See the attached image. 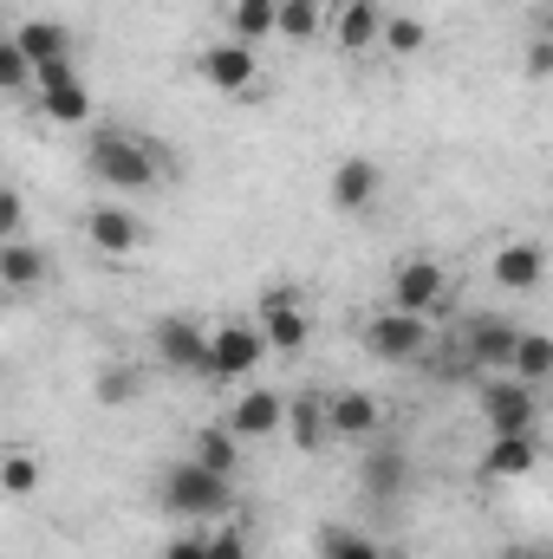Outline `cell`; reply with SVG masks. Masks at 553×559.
Segmentation results:
<instances>
[{
	"label": "cell",
	"mask_w": 553,
	"mask_h": 559,
	"mask_svg": "<svg viewBox=\"0 0 553 559\" xmlns=\"http://www.w3.org/2000/svg\"><path fill=\"white\" fill-rule=\"evenodd\" d=\"M85 176L111 195H150L169 182V150L125 124H85Z\"/></svg>",
	"instance_id": "cell-1"
},
{
	"label": "cell",
	"mask_w": 553,
	"mask_h": 559,
	"mask_svg": "<svg viewBox=\"0 0 553 559\" xmlns=\"http://www.w3.org/2000/svg\"><path fill=\"white\" fill-rule=\"evenodd\" d=\"M156 508H163L169 521H183V527H209V521H222V514L235 508V481L183 455V462H169V468L156 475Z\"/></svg>",
	"instance_id": "cell-2"
},
{
	"label": "cell",
	"mask_w": 553,
	"mask_h": 559,
	"mask_svg": "<svg viewBox=\"0 0 553 559\" xmlns=\"http://www.w3.org/2000/svg\"><path fill=\"white\" fill-rule=\"evenodd\" d=\"M358 345H365L378 365H423V352L436 345V325L416 319V312H398V306H378V312L358 325Z\"/></svg>",
	"instance_id": "cell-3"
},
{
	"label": "cell",
	"mask_w": 553,
	"mask_h": 559,
	"mask_svg": "<svg viewBox=\"0 0 553 559\" xmlns=\"http://www.w3.org/2000/svg\"><path fill=\"white\" fill-rule=\"evenodd\" d=\"M449 293H456V280H449V267L436 254H404L391 267V280H385V306L416 312V319H436L449 306Z\"/></svg>",
	"instance_id": "cell-4"
},
{
	"label": "cell",
	"mask_w": 553,
	"mask_h": 559,
	"mask_svg": "<svg viewBox=\"0 0 553 559\" xmlns=\"http://www.w3.org/2000/svg\"><path fill=\"white\" fill-rule=\"evenodd\" d=\"M150 352H156V365L176 371V378H209V325L189 319V312L150 319Z\"/></svg>",
	"instance_id": "cell-5"
},
{
	"label": "cell",
	"mask_w": 553,
	"mask_h": 559,
	"mask_svg": "<svg viewBox=\"0 0 553 559\" xmlns=\"http://www.w3.org/2000/svg\"><path fill=\"white\" fill-rule=\"evenodd\" d=\"M268 345H261V325L255 319H222L209 325V384H248L261 371Z\"/></svg>",
	"instance_id": "cell-6"
},
{
	"label": "cell",
	"mask_w": 553,
	"mask_h": 559,
	"mask_svg": "<svg viewBox=\"0 0 553 559\" xmlns=\"http://www.w3.org/2000/svg\"><path fill=\"white\" fill-rule=\"evenodd\" d=\"M475 411L489 423V436H534L541 429V391H528L515 378H482L475 384Z\"/></svg>",
	"instance_id": "cell-7"
},
{
	"label": "cell",
	"mask_w": 553,
	"mask_h": 559,
	"mask_svg": "<svg viewBox=\"0 0 553 559\" xmlns=\"http://www.w3.org/2000/svg\"><path fill=\"white\" fill-rule=\"evenodd\" d=\"M196 79H202L209 92H222V98H248V92L261 85V59H255V46H242V39H209V46L196 52Z\"/></svg>",
	"instance_id": "cell-8"
},
{
	"label": "cell",
	"mask_w": 553,
	"mask_h": 559,
	"mask_svg": "<svg viewBox=\"0 0 553 559\" xmlns=\"http://www.w3.org/2000/svg\"><path fill=\"white\" fill-rule=\"evenodd\" d=\"M365 455H358V488L372 495V501H404V488H411V475H416V462H411V449L398 442V436H372V442H358Z\"/></svg>",
	"instance_id": "cell-9"
},
{
	"label": "cell",
	"mask_w": 553,
	"mask_h": 559,
	"mask_svg": "<svg viewBox=\"0 0 553 559\" xmlns=\"http://www.w3.org/2000/svg\"><path fill=\"white\" fill-rule=\"evenodd\" d=\"M456 338H462L469 371L502 378V371H508V352H515V338H521V319H502V312H469Z\"/></svg>",
	"instance_id": "cell-10"
},
{
	"label": "cell",
	"mask_w": 553,
	"mask_h": 559,
	"mask_svg": "<svg viewBox=\"0 0 553 559\" xmlns=\"http://www.w3.org/2000/svg\"><path fill=\"white\" fill-rule=\"evenodd\" d=\"M79 228H85V241H92L98 254H111V261H125V254H143V241H150L143 215H138V209H125V202H92Z\"/></svg>",
	"instance_id": "cell-11"
},
{
	"label": "cell",
	"mask_w": 553,
	"mask_h": 559,
	"mask_svg": "<svg viewBox=\"0 0 553 559\" xmlns=\"http://www.w3.org/2000/svg\"><path fill=\"white\" fill-rule=\"evenodd\" d=\"M378 195H385V163H378V156H339V163H332L326 202H332L339 215H365Z\"/></svg>",
	"instance_id": "cell-12"
},
{
	"label": "cell",
	"mask_w": 553,
	"mask_h": 559,
	"mask_svg": "<svg viewBox=\"0 0 553 559\" xmlns=\"http://www.w3.org/2000/svg\"><path fill=\"white\" fill-rule=\"evenodd\" d=\"M378 26H385L378 0H332V13H326V33H332V46L345 59H365L378 46Z\"/></svg>",
	"instance_id": "cell-13"
},
{
	"label": "cell",
	"mask_w": 553,
	"mask_h": 559,
	"mask_svg": "<svg viewBox=\"0 0 553 559\" xmlns=\"http://www.w3.org/2000/svg\"><path fill=\"white\" fill-rule=\"evenodd\" d=\"M385 429V404L372 391H332L326 397V436L332 442H372Z\"/></svg>",
	"instance_id": "cell-14"
},
{
	"label": "cell",
	"mask_w": 553,
	"mask_h": 559,
	"mask_svg": "<svg viewBox=\"0 0 553 559\" xmlns=\"http://www.w3.org/2000/svg\"><path fill=\"white\" fill-rule=\"evenodd\" d=\"M0 286H7V293H20V299L46 293V286H52V254H46L33 235L0 241Z\"/></svg>",
	"instance_id": "cell-15"
},
{
	"label": "cell",
	"mask_w": 553,
	"mask_h": 559,
	"mask_svg": "<svg viewBox=\"0 0 553 559\" xmlns=\"http://www.w3.org/2000/svg\"><path fill=\"white\" fill-rule=\"evenodd\" d=\"M489 280H495L502 293H534V286L548 280V248H541L534 235L502 241V248H495V261H489Z\"/></svg>",
	"instance_id": "cell-16"
},
{
	"label": "cell",
	"mask_w": 553,
	"mask_h": 559,
	"mask_svg": "<svg viewBox=\"0 0 553 559\" xmlns=\"http://www.w3.org/2000/svg\"><path fill=\"white\" fill-rule=\"evenodd\" d=\"M280 417H286V397H280V391H261V384H248V391L228 404L222 429L242 436V442H268V436H280Z\"/></svg>",
	"instance_id": "cell-17"
},
{
	"label": "cell",
	"mask_w": 553,
	"mask_h": 559,
	"mask_svg": "<svg viewBox=\"0 0 553 559\" xmlns=\"http://www.w3.org/2000/svg\"><path fill=\"white\" fill-rule=\"evenodd\" d=\"M541 468V436H489L475 475L482 481H515V475H534Z\"/></svg>",
	"instance_id": "cell-18"
},
{
	"label": "cell",
	"mask_w": 553,
	"mask_h": 559,
	"mask_svg": "<svg viewBox=\"0 0 553 559\" xmlns=\"http://www.w3.org/2000/svg\"><path fill=\"white\" fill-rule=\"evenodd\" d=\"M255 325H261V345L280 352V358L306 352V338H313V312H306V299H293V306H261Z\"/></svg>",
	"instance_id": "cell-19"
},
{
	"label": "cell",
	"mask_w": 553,
	"mask_h": 559,
	"mask_svg": "<svg viewBox=\"0 0 553 559\" xmlns=\"http://www.w3.org/2000/svg\"><path fill=\"white\" fill-rule=\"evenodd\" d=\"M280 429H293V449L299 455H319L332 436H326V391H299V397H286V417Z\"/></svg>",
	"instance_id": "cell-20"
},
{
	"label": "cell",
	"mask_w": 553,
	"mask_h": 559,
	"mask_svg": "<svg viewBox=\"0 0 553 559\" xmlns=\"http://www.w3.org/2000/svg\"><path fill=\"white\" fill-rule=\"evenodd\" d=\"M13 46L26 52V66H46V59H72L79 52L72 26H59V20H20L13 26Z\"/></svg>",
	"instance_id": "cell-21"
},
{
	"label": "cell",
	"mask_w": 553,
	"mask_h": 559,
	"mask_svg": "<svg viewBox=\"0 0 553 559\" xmlns=\"http://www.w3.org/2000/svg\"><path fill=\"white\" fill-rule=\"evenodd\" d=\"M502 378H515V384L541 391V384L553 378V338H548V332L521 325V338H515V352H508V371H502Z\"/></svg>",
	"instance_id": "cell-22"
},
{
	"label": "cell",
	"mask_w": 553,
	"mask_h": 559,
	"mask_svg": "<svg viewBox=\"0 0 553 559\" xmlns=\"http://www.w3.org/2000/svg\"><path fill=\"white\" fill-rule=\"evenodd\" d=\"M242 449H248V442L228 436L222 423H202V429L189 436V462H202V468H215V475H228V481L242 475Z\"/></svg>",
	"instance_id": "cell-23"
},
{
	"label": "cell",
	"mask_w": 553,
	"mask_h": 559,
	"mask_svg": "<svg viewBox=\"0 0 553 559\" xmlns=\"http://www.w3.org/2000/svg\"><path fill=\"white\" fill-rule=\"evenodd\" d=\"M274 7L280 0H222V39H242V46L274 39Z\"/></svg>",
	"instance_id": "cell-24"
},
{
	"label": "cell",
	"mask_w": 553,
	"mask_h": 559,
	"mask_svg": "<svg viewBox=\"0 0 553 559\" xmlns=\"http://www.w3.org/2000/svg\"><path fill=\"white\" fill-rule=\"evenodd\" d=\"M33 98H39V118H52V124H92V118H98V105H92V85H85V79L52 85V92H33Z\"/></svg>",
	"instance_id": "cell-25"
},
{
	"label": "cell",
	"mask_w": 553,
	"mask_h": 559,
	"mask_svg": "<svg viewBox=\"0 0 553 559\" xmlns=\"http://www.w3.org/2000/svg\"><path fill=\"white\" fill-rule=\"evenodd\" d=\"M326 13H332V0H280L274 7V33H286L293 46H306V39L326 33Z\"/></svg>",
	"instance_id": "cell-26"
},
{
	"label": "cell",
	"mask_w": 553,
	"mask_h": 559,
	"mask_svg": "<svg viewBox=\"0 0 553 559\" xmlns=\"http://www.w3.org/2000/svg\"><path fill=\"white\" fill-rule=\"evenodd\" d=\"M378 46H385L391 59H416V52L430 46V20H416V13H385Z\"/></svg>",
	"instance_id": "cell-27"
},
{
	"label": "cell",
	"mask_w": 553,
	"mask_h": 559,
	"mask_svg": "<svg viewBox=\"0 0 553 559\" xmlns=\"http://www.w3.org/2000/svg\"><path fill=\"white\" fill-rule=\"evenodd\" d=\"M319 559H385V547L358 527H319Z\"/></svg>",
	"instance_id": "cell-28"
},
{
	"label": "cell",
	"mask_w": 553,
	"mask_h": 559,
	"mask_svg": "<svg viewBox=\"0 0 553 559\" xmlns=\"http://www.w3.org/2000/svg\"><path fill=\"white\" fill-rule=\"evenodd\" d=\"M138 397H143V371L138 365H105V371H98V404L118 411V404H138Z\"/></svg>",
	"instance_id": "cell-29"
},
{
	"label": "cell",
	"mask_w": 553,
	"mask_h": 559,
	"mask_svg": "<svg viewBox=\"0 0 553 559\" xmlns=\"http://www.w3.org/2000/svg\"><path fill=\"white\" fill-rule=\"evenodd\" d=\"M39 488V455H26V449H13L7 462H0V495H13V501H26Z\"/></svg>",
	"instance_id": "cell-30"
},
{
	"label": "cell",
	"mask_w": 553,
	"mask_h": 559,
	"mask_svg": "<svg viewBox=\"0 0 553 559\" xmlns=\"http://www.w3.org/2000/svg\"><path fill=\"white\" fill-rule=\"evenodd\" d=\"M33 85V66H26V52L13 46V33H0V98H13V92H26Z\"/></svg>",
	"instance_id": "cell-31"
},
{
	"label": "cell",
	"mask_w": 553,
	"mask_h": 559,
	"mask_svg": "<svg viewBox=\"0 0 553 559\" xmlns=\"http://www.w3.org/2000/svg\"><path fill=\"white\" fill-rule=\"evenodd\" d=\"M202 540H209V559H255V547H248V527H235V521H228V527H209Z\"/></svg>",
	"instance_id": "cell-32"
},
{
	"label": "cell",
	"mask_w": 553,
	"mask_h": 559,
	"mask_svg": "<svg viewBox=\"0 0 553 559\" xmlns=\"http://www.w3.org/2000/svg\"><path fill=\"white\" fill-rule=\"evenodd\" d=\"M20 235H26V195L0 182V241H20Z\"/></svg>",
	"instance_id": "cell-33"
},
{
	"label": "cell",
	"mask_w": 553,
	"mask_h": 559,
	"mask_svg": "<svg viewBox=\"0 0 553 559\" xmlns=\"http://www.w3.org/2000/svg\"><path fill=\"white\" fill-rule=\"evenodd\" d=\"M521 79H528V85H548V79H553V33H534V39H528Z\"/></svg>",
	"instance_id": "cell-34"
},
{
	"label": "cell",
	"mask_w": 553,
	"mask_h": 559,
	"mask_svg": "<svg viewBox=\"0 0 553 559\" xmlns=\"http://www.w3.org/2000/svg\"><path fill=\"white\" fill-rule=\"evenodd\" d=\"M72 79H85V72H79V52H72V59H46V66H33V85H26V92H52V85H72Z\"/></svg>",
	"instance_id": "cell-35"
},
{
	"label": "cell",
	"mask_w": 553,
	"mask_h": 559,
	"mask_svg": "<svg viewBox=\"0 0 553 559\" xmlns=\"http://www.w3.org/2000/svg\"><path fill=\"white\" fill-rule=\"evenodd\" d=\"M156 559H209V540H202V527H183L176 540H163V554Z\"/></svg>",
	"instance_id": "cell-36"
},
{
	"label": "cell",
	"mask_w": 553,
	"mask_h": 559,
	"mask_svg": "<svg viewBox=\"0 0 553 559\" xmlns=\"http://www.w3.org/2000/svg\"><path fill=\"white\" fill-rule=\"evenodd\" d=\"M508 559H553L548 547H521V554H508Z\"/></svg>",
	"instance_id": "cell-37"
}]
</instances>
